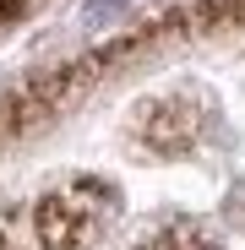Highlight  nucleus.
<instances>
[{
    "mask_svg": "<svg viewBox=\"0 0 245 250\" xmlns=\"http://www.w3.org/2000/svg\"><path fill=\"white\" fill-rule=\"evenodd\" d=\"M88 190L93 185H66V190H55L33 207V234L44 250H82V245L98 239L104 212L88 201Z\"/></svg>",
    "mask_w": 245,
    "mask_h": 250,
    "instance_id": "f257e3e1",
    "label": "nucleus"
},
{
    "mask_svg": "<svg viewBox=\"0 0 245 250\" xmlns=\"http://www.w3.org/2000/svg\"><path fill=\"white\" fill-rule=\"evenodd\" d=\"M142 250H218L207 234H196V229H163L158 239H147Z\"/></svg>",
    "mask_w": 245,
    "mask_h": 250,
    "instance_id": "f03ea898",
    "label": "nucleus"
}]
</instances>
